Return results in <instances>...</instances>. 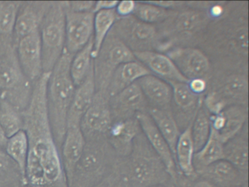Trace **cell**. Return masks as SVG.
Instances as JSON below:
<instances>
[{
	"instance_id": "cell-1",
	"label": "cell",
	"mask_w": 249,
	"mask_h": 187,
	"mask_svg": "<svg viewBox=\"0 0 249 187\" xmlns=\"http://www.w3.org/2000/svg\"><path fill=\"white\" fill-rule=\"evenodd\" d=\"M49 75L50 73H43L33 83L30 103L22 111L23 130L29 140L26 181L30 187H69L48 115L46 89Z\"/></svg>"
},
{
	"instance_id": "cell-2",
	"label": "cell",
	"mask_w": 249,
	"mask_h": 187,
	"mask_svg": "<svg viewBox=\"0 0 249 187\" xmlns=\"http://www.w3.org/2000/svg\"><path fill=\"white\" fill-rule=\"evenodd\" d=\"M73 56L65 50L50 73L46 89V104L55 143L61 150L68 127V116L75 86L70 73Z\"/></svg>"
},
{
	"instance_id": "cell-3",
	"label": "cell",
	"mask_w": 249,
	"mask_h": 187,
	"mask_svg": "<svg viewBox=\"0 0 249 187\" xmlns=\"http://www.w3.org/2000/svg\"><path fill=\"white\" fill-rule=\"evenodd\" d=\"M117 165L121 173L135 187H151L173 181L164 162L150 146L142 131L134 140L129 156L119 157Z\"/></svg>"
},
{
	"instance_id": "cell-4",
	"label": "cell",
	"mask_w": 249,
	"mask_h": 187,
	"mask_svg": "<svg viewBox=\"0 0 249 187\" xmlns=\"http://www.w3.org/2000/svg\"><path fill=\"white\" fill-rule=\"evenodd\" d=\"M119 158L106 137L86 140L69 187H94L114 170Z\"/></svg>"
},
{
	"instance_id": "cell-5",
	"label": "cell",
	"mask_w": 249,
	"mask_h": 187,
	"mask_svg": "<svg viewBox=\"0 0 249 187\" xmlns=\"http://www.w3.org/2000/svg\"><path fill=\"white\" fill-rule=\"evenodd\" d=\"M33 83L23 73L14 40L0 39V96L22 112L30 103Z\"/></svg>"
},
{
	"instance_id": "cell-6",
	"label": "cell",
	"mask_w": 249,
	"mask_h": 187,
	"mask_svg": "<svg viewBox=\"0 0 249 187\" xmlns=\"http://www.w3.org/2000/svg\"><path fill=\"white\" fill-rule=\"evenodd\" d=\"M66 1H52L39 28L43 73H51L65 50Z\"/></svg>"
},
{
	"instance_id": "cell-7",
	"label": "cell",
	"mask_w": 249,
	"mask_h": 187,
	"mask_svg": "<svg viewBox=\"0 0 249 187\" xmlns=\"http://www.w3.org/2000/svg\"><path fill=\"white\" fill-rule=\"evenodd\" d=\"M136 61L133 52L110 32L93 59L96 92H106L112 75L124 63Z\"/></svg>"
},
{
	"instance_id": "cell-8",
	"label": "cell",
	"mask_w": 249,
	"mask_h": 187,
	"mask_svg": "<svg viewBox=\"0 0 249 187\" xmlns=\"http://www.w3.org/2000/svg\"><path fill=\"white\" fill-rule=\"evenodd\" d=\"M132 52L154 51L159 35L154 25L144 23L134 16L118 17L111 31Z\"/></svg>"
},
{
	"instance_id": "cell-9",
	"label": "cell",
	"mask_w": 249,
	"mask_h": 187,
	"mask_svg": "<svg viewBox=\"0 0 249 187\" xmlns=\"http://www.w3.org/2000/svg\"><path fill=\"white\" fill-rule=\"evenodd\" d=\"M112 123L113 117L107 94L106 92H96L92 103L80 123L86 140L106 138Z\"/></svg>"
},
{
	"instance_id": "cell-10",
	"label": "cell",
	"mask_w": 249,
	"mask_h": 187,
	"mask_svg": "<svg viewBox=\"0 0 249 187\" xmlns=\"http://www.w3.org/2000/svg\"><path fill=\"white\" fill-rule=\"evenodd\" d=\"M93 12L71 11L66 7L65 18V51L75 55L93 38Z\"/></svg>"
},
{
	"instance_id": "cell-11",
	"label": "cell",
	"mask_w": 249,
	"mask_h": 187,
	"mask_svg": "<svg viewBox=\"0 0 249 187\" xmlns=\"http://www.w3.org/2000/svg\"><path fill=\"white\" fill-rule=\"evenodd\" d=\"M16 51L23 73L34 83L43 73L39 29L20 39L16 45Z\"/></svg>"
},
{
	"instance_id": "cell-12",
	"label": "cell",
	"mask_w": 249,
	"mask_h": 187,
	"mask_svg": "<svg viewBox=\"0 0 249 187\" xmlns=\"http://www.w3.org/2000/svg\"><path fill=\"white\" fill-rule=\"evenodd\" d=\"M135 118L139 123L141 131L143 133L150 146L164 162L169 175L171 177L173 183L176 184L180 174L178 171L173 153L165 139L159 131L158 128L148 112H138L135 115Z\"/></svg>"
},
{
	"instance_id": "cell-13",
	"label": "cell",
	"mask_w": 249,
	"mask_h": 187,
	"mask_svg": "<svg viewBox=\"0 0 249 187\" xmlns=\"http://www.w3.org/2000/svg\"><path fill=\"white\" fill-rule=\"evenodd\" d=\"M113 121L134 118L138 112H146L148 102L137 82L109 99Z\"/></svg>"
},
{
	"instance_id": "cell-14",
	"label": "cell",
	"mask_w": 249,
	"mask_h": 187,
	"mask_svg": "<svg viewBox=\"0 0 249 187\" xmlns=\"http://www.w3.org/2000/svg\"><path fill=\"white\" fill-rule=\"evenodd\" d=\"M166 55L189 80L195 78L205 79L211 67L208 57L196 48H175Z\"/></svg>"
},
{
	"instance_id": "cell-15",
	"label": "cell",
	"mask_w": 249,
	"mask_h": 187,
	"mask_svg": "<svg viewBox=\"0 0 249 187\" xmlns=\"http://www.w3.org/2000/svg\"><path fill=\"white\" fill-rule=\"evenodd\" d=\"M197 178L218 187H242L248 184L249 175L239 170L225 159L217 161L196 172Z\"/></svg>"
},
{
	"instance_id": "cell-16",
	"label": "cell",
	"mask_w": 249,
	"mask_h": 187,
	"mask_svg": "<svg viewBox=\"0 0 249 187\" xmlns=\"http://www.w3.org/2000/svg\"><path fill=\"white\" fill-rule=\"evenodd\" d=\"M52 1H22L14 32L15 45L17 42L38 30Z\"/></svg>"
},
{
	"instance_id": "cell-17",
	"label": "cell",
	"mask_w": 249,
	"mask_h": 187,
	"mask_svg": "<svg viewBox=\"0 0 249 187\" xmlns=\"http://www.w3.org/2000/svg\"><path fill=\"white\" fill-rule=\"evenodd\" d=\"M141 131L136 118L113 121L106 139L119 157L125 158L132 151L134 140Z\"/></svg>"
},
{
	"instance_id": "cell-18",
	"label": "cell",
	"mask_w": 249,
	"mask_h": 187,
	"mask_svg": "<svg viewBox=\"0 0 249 187\" xmlns=\"http://www.w3.org/2000/svg\"><path fill=\"white\" fill-rule=\"evenodd\" d=\"M246 119L244 108L237 105L230 107L211 117V131L224 144L239 134Z\"/></svg>"
},
{
	"instance_id": "cell-19",
	"label": "cell",
	"mask_w": 249,
	"mask_h": 187,
	"mask_svg": "<svg viewBox=\"0 0 249 187\" xmlns=\"http://www.w3.org/2000/svg\"><path fill=\"white\" fill-rule=\"evenodd\" d=\"M137 61L143 64L151 74L165 81L189 83L166 54L156 51H136L133 52Z\"/></svg>"
},
{
	"instance_id": "cell-20",
	"label": "cell",
	"mask_w": 249,
	"mask_h": 187,
	"mask_svg": "<svg viewBox=\"0 0 249 187\" xmlns=\"http://www.w3.org/2000/svg\"><path fill=\"white\" fill-rule=\"evenodd\" d=\"M95 93V80L92 65L84 81L75 87L68 112V127L80 126L81 118L92 103Z\"/></svg>"
},
{
	"instance_id": "cell-21",
	"label": "cell",
	"mask_w": 249,
	"mask_h": 187,
	"mask_svg": "<svg viewBox=\"0 0 249 187\" xmlns=\"http://www.w3.org/2000/svg\"><path fill=\"white\" fill-rule=\"evenodd\" d=\"M85 145L86 138L80 126H71L67 128L60 154L68 185L75 166L84 151Z\"/></svg>"
},
{
	"instance_id": "cell-22",
	"label": "cell",
	"mask_w": 249,
	"mask_h": 187,
	"mask_svg": "<svg viewBox=\"0 0 249 187\" xmlns=\"http://www.w3.org/2000/svg\"><path fill=\"white\" fill-rule=\"evenodd\" d=\"M149 74H151V72L137 60L124 63L112 75L106 94L110 99L141 77Z\"/></svg>"
},
{
	"instance_id": "cell-23",
	"label": "cell",
	"mask_w": 249,
	"mask_h": 187,
	"mask_svg": "<svg viewBox=\"0 0 249 187\" xmlns=\"http://www.w3.org/2000/svg\"><path fill=\"white\" fill-rule=\"evenodd\" d=\"M146 99L152 106L168 110L172 102L173 91L165 80L153 74L147 75L137 81Z\"/></svg>"
},
{
	"instance_id": "cell-24",
	"label": "cell",
	"mask_w": 249,
	"mask_h": 187,
	"mask_svg": "<svg viewBox=\"0 0 249 187\" xmlns=\"http://www.w3.org/2000/svg\"><path fill=\"white\" fill-rule=\"evenodd\" d=\"M195 150L192 137V123L180 133L175 150V161L180 175L191 181L197 178L193 165Z\"/></svg>"
},
{
	"instance_id": "cell-25",
	"label": "cell",
	"mask_w": 249,
	"mask_h": 187,
	"mask_svg": "<svg viewBox=\"0 0 249 187\" xmlns=\"http://www.w3.org/2000/svg\"><path fill=\"white\" fill-rule=\"evenodd\" d=\"M147 112L167 141L175 159V150L180 134L178 124L169 110L148 107ZM176 162V161H175Z\"/></svg>"
},
{
	"instance_id": "cell-26",
	"label": "cell",
	"mask_w": 249,
	"mask_h": 187,
	"mask_svg": "<svg viewBox=\"0 0 249 187\" xmlns=\"http://www.w3.org/2000/svg\"><path fill=\"white\" fill-rule=\"evenodd\" d=\"M238 134L224 143V159L249 175V142Z\"/></svg>"
},
{
	"instance_id": "cell-27",
	"label": "cell",
	"mask_w": 249,
	"mask_h": 187,
	"mask_svg": "<svg viewBox=\"0 0 249 187\" xmlns=\"http://www.w3.org/2000/svg\"><path fill=\"white\" fill-rule=\"evenodd\" d=\"M118 16L116 10H100L94 13L93 33V59L98 54L103 42L111 31Z\"/></svg>"
},
{
	"instance_id": "cell-28",
	"label": "cell",
	"mask_w": 249,
	"mask_h": 187,
	"mask_svg": "<svg viewBox=\"0 0 249 187\" xmlns=\"http://www.w3.org/2000/svg\"><path fill=\"white\" fill-rule=\"evenodd\" d=\"M224 159V144L211 131L209 138L202 149L195 152L193 165L195 172L199 169Z\"/></svg>"
},
{
	"instance_id": "cell-29",
	"label": "cell",
	"mask_w": 249,
	"mask_h": 187,
	"mask_svg": "<svg viewBox=\"0 0 249 187\" xmlns=\"http://www.w3.org/2000/svg\"><path fill=\"white\" fill-rule=\"evenodd\" d=\"M93 38L72 56L70 73L75 87L79 86L93 65Z\"/></svg>"
},
{
	"instance_id": "cell-30",
	"label": "cell",
	"mask_w": 249,
	"mask_h": 187,
	"mask_svg": "<svg viewBox=\"0 0 249 187\" xmlns=\"http://www.w3.org/2000/svg\"><path fill=\"white\" fill-rule=\"evenodd\" d=\"M173 91L172 101L178 109L183 112H196L200 105L199 95L194 93L188 83L177 81H167Z\"/></svg>"
},
{
	"instance_id": "cell-31",
	"label": "cell",
	"mask_w": 249,
	"mask_h": 187,
	"mask_svg": "<svg viewBox=\"0 0 249 187\" xmlns=\"http://www.w3.org/2000/svg\"><path fill=\"white\" fill-rule=\"evenodd\" d=\"M5 150L8 156L19 167L25 178L26 165L29 153V140L25 131L21 130L9 137Z\"/></svg>"
},
{
	"instance_id": "cell-32",
	"label": "cell",
	"mask_w": 249,
	"mask_h": 187,
	"mask_svg": "<svg viewBox=\"0 0 249 187\" xmlns=\"http://www.w3.org/2000/svg\"><path fill=\"white\" fill-rule=\"evenodd\" d=\"M27 184L19 167L0 148V187H14Z\"/></svg>"
},
{
	"instance_id": "cell-33",
	"label": "cell",
	"mask_w": 249,
	"mask_h": 187,
	"mask_svg": "<svg viewBox=\"0 0 249 187\" xmlns=\"http://www.w3.org/2000/svg\"><path fill=\"white\" fill-rule=\"evenodd\" d=\"M171 19H173V32L182 35H189L202 27L206 20V16L200 12L186 10L174 13Z\"/></svg>"
},
{
	"instance_id": "cell-34",
	"label": "cell",
	"mask_w": 249,
	"mask_h": 187,
	"mask_svg": "<svg viewBox=\"0 0 249 187\" xmlns=\"http://www.w3.org/2000/svg\"><path fill=\"white\" fill-rule=\"evenodd\" d=\"M0 127L8 138L24 129L22 112L2 98H0Z\"/></svg>"
},
{
	"instance_id": "cell-35",
	"label": "cell",
	"mask_w": 249,
	"mask_h": 187,
	"mask_svg": "<svg viewBox=\"0 0 249 187\" xmlns=\"http://www.w3.org/2000/svg\"><path fill=\"white\" fill-rule=\"evenodd\" d=\"M211 130V116L200 103L192 122V137L195 152L203 147L209 138Z\"/></svg>"
},
{
	"instance_id": "cell-36",
	"label": "cell",
	"mask_w": 249,
	"mask_h": 187,
	"mask_svg": "<svg viewBox=\"0 0 249 187\" xmlns=\"http://www.w3.org/2000/svg\"><path fill=\"white\" fill-rule=\"evenodd\" d=\"M21 3L0 1V39H14V28Z\"/></svg>"
},
{
	"instance_id": "cell-37",
	"label": "cell",
	"mask_w": 249,
	"mask_h": 187,
	"mask_svg": "<svg viewBox=\"0 0 249 187\" xmlns=\"http://www.w3.org/2000/svg\"><path fill=\"white\" fill-rule=\"evenodd\" d=\"M173 13L171 10L153 5L148 1H136L132 16L144 23L154 25V23L167 20Z\"/></svg>"
},
{
	"instance_id": "cell-38",
	"label": "cell",
	"mask_w": 249,
	"mask_h": 187,
	"mask_svg": "<svg viewBox=\"0 0 249 187\" xmlns=\"http://www.w3.org/2000/svg\"><path fill=\"white\" fill-rule=\"evenodd\" d=\"M248 93V81L243 76H233L224 85L219 93L216 94L221 99L223 97L233 100H243Z\"/></svg>"
},
{
	"instance_id": "cell-39",
	"label": "cell",
	"mask_w": 249,
	"mask_h": 187,
	"mask_svg": "<svg viewBox=\"0 0 249 187\" xmlns=\"http://www.w3.org/2000/svg\"><path fill=\"white\" fill-rule=\"evenodd\" d=\"M95 1H66V7L71 11L92 12Z\"/></svg>"
},
{
	"instance_id": "cell-40",
	"label": "cell",
	"mask_w": 249,
	"mask_h": 187,
	"mask_svg": "<svg viewBox=\"0 0 249 187\" xmlns=\"http://www.w3.org/2000/svg\"><path fill=\"white\" fill-rule=\"evenodd\" d=\"M135 4H136V1H119L115 8L118 17L124 18L132 16L135 10Z\"/></svg>"
},
{
	"instance_id": "cell-41",
	"label": "cell",
	"mask_w": 249,
	"mask_h": 187,
	"mask_svg": "<svg viewBox=\"0 0 249 187\" xmlns=\"http://www.w3.org/2000/svg\"><path fill=\"white\" fill-rule=\"evenodd\" d=\"M118 164V162H117ZM117 164H116V168L106 178L103 180L101 182L97 184V185L93 187H113L115 184L117 182L118 180L120 178L121 173L119 172V168H118Z\"/></svg>"
},
{
	"instance_id": "cell-42",
	"label": "cell",
	"mask_w": 249,
	"mask_h": 187,
	"mask_svg": "<svg viewBox=\"0 0 249 187\" xmlns=\"http://www.w3.org/2000/svg\"><path fill=\"white\" fill-rule=\"evenodd\" d=\"M188 85L191 90L199 96L206 90L207 83L204 78L192 79L189 80Z\"/></svg>"
},
{
	"instance_id": "cell-43",
	"label": "cell",
	"mask_w": 249,
	"mask_h": 187,
	"mask_svg": "<svg viewBox=\"0 0 249 187\" xmlns=\"http://www.w3.org/2000/svg\"><path fill=\"white\" fill-rule=\"evenodd\" d=\"M118 1H95L93 13H95L100 10H113L117 6Z\"/></svg>"
},
{
	"instance_id": "cell-44",
	"label": "cell",
	"mask_w": 249,
	"mask_h": 187,
	"mask_svg": "<svg viewBox=\"0 0 249 187\" xmlns=\"http://www.w3.org/2000/svg\"><path fill=\"white\" fill-rule=\"evenodd\" d=\"M150 4L157 7H161V8L165 9V10H170L171 8L178 7L180 4H182L181 1H148Z\"/></svg>"
},
{
	"instance_id": "cell-45",
	"label": "cell",
	"mask_w": 249,
	"mask_h": 187,
	"mask_svg": "<svg viewBox=\"0 0 249 187\" xmlns=\"http://www.w3.org/2000/svg\"><path fill=\"white\" fill-rule=\"evenodd\" d=\"M189 187H218L205 180L197 178L195 181H192Z\"/></svg>"
},
{
	"instance_id": "cell-46",
	"label": "cell",
	"mask_w": 249,
	"mask_h": 187,
	"mask_svg": "<svg viewBox=\"0 0 249 187\" xmlns=\"http://www.w3.org/2000/svg\"><path fill=\"white\" fill-rule=\"evenodd\" d=\"M119 172H120V171H119ZM113 187H135V186H134L124 175L121 173L120 178L118 180L117 182H116V184H115Z\"/></svg>"
},
{
	"instance_id": "cell-47",
	"label": "cell",
	"mask_w": 249,
	"mask_h": 187,
	"mask_svg": "<svg viewBox=\"0 0 249 187\" xmlns=\"http://www.w3.org/2000/svg\"><path fill=\"white\" fill-rule=\"evenodd\" d=\"M192 181H193L188 179V178L183 176V175H180V176L178 178L175 185H176V187H189Z\"/></svg>"
},
{
	"instance_id": "cell-48",
	"label": "cell",
	"mask_w": 249,
	"mask_h": 187,
	"mask_svg": "<svg viewBox=\"0 0 249 187\" xmlns=\"http://www.w3.org/2000/svg\"><path fill=\"white\" fill-rule=\"evenodd\" d=\"M8 137L5 134V131L3 129L0 127V148L5 149L7 143H8Z\"/></svg>"
},
{
	"instance_id": "cell-49",
	"label": "cell",
	"mask_w": 249,
	"mask_h": 187,
	"mask_svg": "<svg viewBox=\"0 0 249 187\" xmlns=\"http://www.w3.org/2000/svg\"><path fill=\"white\" fill-rule=\"evenodd\" d=\"M176 187V185H175L173 181L171 182L167 183V184H160V185L154 186V187Z\"/></svg>"
},
{
	"instance_id": "cell-50",
	"label": "cell",
	"mask_w": 249,
	"mask_h": 187,
	"mask_svg": "<svg viewBox=\"0 0 249 187\" xmlns=\"http://www.w3.org/2000/svg\"><path fill=\"white\" fill-rule=\"evenodd\" d=\"M30 187L27 184H20V185L16 186V187Z\"/></svg>"
},
{
	"instance_id": "cell-51",
	"label": "cell",
	"mask_w": 249,
	"mask_h": 187,
	"mask_svg": "<svg viewBox=\"0 0 249 187\" xmlns=\"http://www.w3.org/2000/svg\"><path fill=\"white\" fill-rule=\"evenodd\" d=\"M249 187V185H248V184H246V185H244V186H243V187Z\"/></svg>"
},
{
	"instance_id": "cell-52",
	"label": "cell",
	"mask_w": 249,
	"mask_h": 187,
	"mask_svg": "<svg viewBox=\"0 0 249 187\" xmlns=\"http://www.w3.org/2000/svg\"><path fill=\"white\" fill-rule=\"evenodd\" d=\"M0 98H1V96H0Z\"/></svg>"
}]
</instances>
